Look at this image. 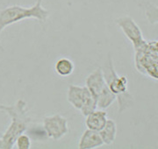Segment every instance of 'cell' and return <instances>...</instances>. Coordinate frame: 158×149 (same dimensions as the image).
<instances>
[{
    "label": "cell",
    "instance_id": "cell-10",
    "mask_svg": "<svg viewBox=\"0 0 158 149\" xmlns=\"http://www.w3.org/2000/svg\"><path fill=\"white\" fill-rule=\"evenodd\" d=\"M105 145H112L117 136V125L113 119H108L105 126L99 131Z\"/></svg>",
    "mask_w": 158,
    "mask_h": 149
},
{
    "label": "cell",
    "instance_id": "cell-14",
    "mask_svg": "<svg viewBox=\"0 0 158 149\" xmlns=\"http://www.w3.org/2000/svg\"><path fill=\"white\" fill-rule=\"evenodd\" d=\"M14 145H16V147L18 149H30L31 139L29 138L28 135H27L23 132L17 138Z\"/></svg>",
    "mask_w": 158,
    "mask_h": 149
},
{
    "label": "cell",
    "instance_id": "cell-8",
    "mask_svg": "<svg viewBox=\"0 0 158 149\" xmlns=\"http://www.w3.org/2000/svg\"><path fill=\"white\" fill-rule=\"evenodd\" d=\"M104 141L102 139L99 132L88 129L85 131L80 139L78 148L80 149H94L102 147Z\"/></svg>",
    "mask_w": 158,
    "mask_h": 149
},
{
    "label": "cell",
    "instance_id": "cell-13",
    "mask_svg": "<svg viewBox=\"0 0 158 149\" xmlns=\"http://www.w3.org/2000/svg\"><path fill=\"white\" fill-rule=\"evenodd\" d=\"M144 11L146 18L149 23L151 25L158 24V6L146 3L144 5Z\"/></svg>",
    "mask_w": 158,
    "mask_h": 149
},
{
    "label": "cell",
    "instance_id": "cell-12",
    "mask_svg": "<svg viewBox=\"0 0 158 149\" xmlns=\"http://www.w3.org/2000/svg\"><path fill=\"white\" fill-rule=\"evenodd\" d=\"M116 99H117L116 95L113 94V92L110 91L108 86H106L102 91L99 96L97 98V107L100 110L106 109Z\"/></svg>",
    "mask_w": 158,
    "mask_h": 149
},
{
    "label": "cell",
    "instance_id": "cell-9",
    "mask_svg": "<svg viewBox=\"0 0 158 149\" xmlns=\"http://www.w3.org/2000/svg\"><path fill=\"white\" fill-rule=\"evenodd\" d=\"M107 121V113L102 110H95L86 116L85 125L88 129L99 132Z\"/></svg>",
    "mask_w": 158,
    "mask_h": 149
},
{
    "label": "cell",
    "instance_id": "cell-3",
    "mask_svg": "<svg viewBox=\"0 0 158 149\" xmlns=\"http://www.w3.org/2000/svg\"><path fill=\"white\" fill-rule=\"evenodd\" d=\"M106 83L113 94L116 95L118 103V111L123 112L133 105V97L128 91V81L126 75H118L113 63L111 55L102 69Z\"/></svg>",
    "mask_w": 158,
    "mask_h": 149
},
{
    "label": "cell",
    "instance_id": "cell-7",
    "mask_svg": "<svg viewBox=\"0 0 158 149\" xmlns=\"http://www.w3.org/2000/svg\"><path fill=\"white\" fill-rule=\"evenodd\" d=\"M85 83H86V87L88 88L91 95L96 100L102 91L107 86L101 68L95 69L91 74H89L88 77L86 78Z\"/></svg>",
    "mask_w": 158,
    "mask_h": 149
},
{
    "label": "cell",
    "instance_id": "cell-6",
    "mask_svg": "<svg viewBox=\"0 0 158 149\" xmlns=\"http://www.w3.org/2000/svg\"><path fill=\"white\" fill-rule=\"evenodd\" d=\"M43 127L48 137L58 140L69 132L68 119L59 114L45 117Z\"/></svg>",
    "mask_w": 158,
    "mask_h": 149
},
{
    "label": "cell",
    "instance_id": "cell-2",
    "mask_svg": "<svg viewBox=\"0 0 158 149\" xmlns=\"http://www.w3.org/2000/svg\"><path fill=\"white\" fill-rule=\"evenodd\" d=\"M43 0H36V3L30 7L21 6H11L0 11V35L3 30L12 24L19 22L27 18H35L41 23H45L49 17V11L42 6ZM0 50L3 46L0 41Z\"/></svg>",
    "mask_w": 158,
    "mask_h": 149
},
{
    "label": "cell",
    "instance_id": "cell-5",
    "mask_svg": "<svg viewBox=\"0 0 158 149\" xmlns=\"http://www.w3.org/2000/svg\"><path fill=\"white\" fill-rule=\"evenodd\" d=\"M116 24L122 30L127 39L133 43L136 50L146 46V40L143 38L141 28L132 18L129 16L118 18L116 19Z\"/></svg>",
    "mask_w": 158,
    "mask_h": 149
},
{
    "label": "cell",
    "instance_id": "cell-11",
    "mask_svg": "<svg viewBox=\"0 0 158 149\" xmlns=\"http://www.w3.org/2000/svg\"><path fill=\"white\" fill-rule=\"evenodd\" d=\"M75 65L69 58H61L55 64V70L56 74L62 77H67L73 73Z\"/></svg>",
    "mask_w": 158,
    "mask_h": 149
},
{
    "label": "cell",
    "instance_id": "cell-1",
    "mask_svg": "<svg viewBox=\"0 0 158 149\" xmlns=\"http://www.w3.org/2000/svg\"><path fill=\"white\" fill-rule=\"evenodd\" d=\"M0 110L11 118L10 126L0 137V149H11L17 138L27 131L32 119L28 116L27 103L23 99H19L12 105L0 104Z\"/></svg>",
    "mask_w": 158,
    "mask_h": 149
},
{
    "label": "cell",
    "instance_id": "cell-4",
    "mask_svg": "<svg viewBox=\"0 0 158 149\" xmlns=\"http://www.w3.org/2000/svg\"><path fill=\"white\" fill-rule=\"evenodd\" d=\"M67 99L74 108L79 110L85 117L98 108L95 98L86 86L70 85L68 89Z\"/></svg>",
    "mask_w": 158,
    "mask_h": 149
}]
</instances>
